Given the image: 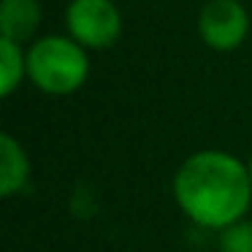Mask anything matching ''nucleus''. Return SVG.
I'll return each instance as SVG.
<instances>
[{
  "label": "nucleus",
  "instance_id": "obj_3",
  "mask_svg": "<svg viewBox=\"0 0 252 252\" xmlns=\"http://www.w3.org/2000/svg\"><path fill=\"white\" fill-rule=\"evenodd\" d=\"M65 30L84 49H106L122 33V14L114 0H71L65 8Z\"/></svg>",
  "mask_w": 252,
  "mask_h": 252
},
{
  "label": "nucleus",
  "instance_id": "obj_8",
  "mask_svg": "<svg viewBox=\"0 0 252 252\" xmlns=\"http://www.w3.org/2000/svg\"><path fill=\"white\" fill-rule=\"evenodd\" d=\"M220 252H252V220H239L220 230Z\"/></svg>",
  "mask_w": 252,
  "mask_h": 252
},
{
  "label": "nucleus",
  "instance_id": "obj_2",
  "mask_svg": "<svg viewBox=\"0 0 252 252\" xmlns=\"http://www.w3.org/2000/svg\"><path fill=\"white\" fill-rule=\"evenodd\" d=\"M25 55L28 79L46 95H71L90 76L87 49L71 35H44Z\"/></svg>",
  "mask_w": 252,
  "mask_h": 252
},
{
  "label": "nucleus",
  "instance_id": "obj_5",
  "mask_svg": "<svg viewBox=\"0 0 252 252\" xmlns=\"http://www.w3.org/2000/svg\"><path fill=\"white\" fill-rule=\"evenodd\" d=\"M30 182V158L25 147L11 136L0 133V195L11 198Z\"/></svg>",
  "mask_w": 252,
  "mask_h": 252
},
{
  "label": "nucleus",
  "instance_id": "obj_9",
  "mask_svg": "<svg viewBox=\"0 0 252 252\" xmlns=\"http://www.w3.org/2000/svg\"><path fill=\"white\" fill-rule=\"evenodd\" d=\"M247 165H250V174H252V152H250V163H247Z\"/></svg>",
  "mask_w": 252,
  "mask_h": 252
},
{
  "label": "nucleus",
  "instance_id": "obj_6",
  "mask_svg": "<svg viewBox=\"0 0 252 252\" xmlns=\"http://www.w3.org/2000/svg\"><path fill=\"white\" fill-rule=\"evenodd\" d=\"M41 25L38 0H3L0 3V38H11L17 44L28 41Z\"/></svg>",
  "mask_w": 252,
  "mask_h": 252
},
{
  "label": "nucleus",
  "instance_id": "obj_7",
  "mask_svg": "<svg viewBox=\"0 0 252 252\" xmlns=\"http://www.w3.org/2000/svg\"><path fill=\"white\" fill-rule=\"evenodd\" d=\"M25 76H28V55L22 52V44L0 38V95L3 98L14 95Z\"/></svg>",
  "mask_w": 252,
  "mask_h": 252
},
{
  "label": "nucleus",
  "instance_id": "obj_1",
  "mask_svg": "<svg viewBox=\"0 0 252 252\" xmlns=\"http://www.w3.org/2000/svg\"><path fill=\"white\" fill-rule=\"evenodd\" d=\"M174 198L187 220L209 230H222L250 212V165L222 149H201L176 168Z\"/></svg>",
  "mask_w": 252,
  "mask_h": 252
},
{
  "label": "nucleus",
  "instance_id": "obj_4",
  "mask_svg": "<svg viewBox=\"0 0 252 252\" xmlns=\"http://www.w3.org/2000/svg\"><path fill=\"white\" fill-rule=\"evenodd\" d=\"M250 33V14L239 0H209L198 14V35L214 52H233Z\"/></svg>",
  "mask_w": 252,
  "mask_h": 252
}]
</instances>
